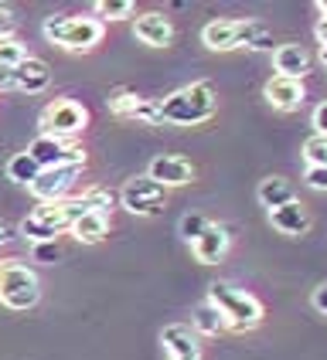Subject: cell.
<instances>
[{"mask_svg":"<svg viewBox=\"0 0 327 360\" xmlns=\"http://www.w3.org/2000/svg\"><path fill=\"white\" fill-rule=\"evenodd\" d=\"M92 207L85 194L79 198H65V200H55V204H41L35 207L27 218L20 221V235L35 245H44V241H55L61 231H72V224L79 218H85Z\"/></svg>","mask_w":327,"mask_h":360,"instance_id":"obj_1","label":"cell"},{"mask_svg":"<svg viewBox=\"0 0 327 360\" xmlns=\"http://www.w3.org/2000/svg\"><path fill=\"white\" fill-rule=\"evenodd\" d=\"M202 41L211 51H232V48L273 51V34L259 20H211L202 27Z\"/></svg>","mask_w":327,"mask_h":360,"instance_id":"obj_2","label":"cell"},{"mask_svg":"<svg viewBox=\"0 0 327 360\" xmlns=\"http://www.w3.org/2000/svg\"><path fill=\"white\" fill-rule=\"evenodd\" d=\"M215 89L208 82H191L178 92H171L161 99V122H174V126H198L215 116Z\"/></svg>","mask_w":327,"mask_h":360,"instance_id":"obj_3","label":"cell"},{"mask_svg":"<svg viewBox=\"0 0 327 360\" xmlns=\"http://www.w3.org/2000/svg\"><path fill=\"white\" fill-rule=\"evenodd\" d=\"M106 27L99 18H82V14H65V18L44 20V38L58 44L65 51H92L102 41Z\"/></svg>","mask_w":327,"mask_h":360,"instance_id":"obj_4","label":"cell"},{"mask_svg":"<svg viewBox=\"0 0 327 360\" xmlns=\"http://www.w3.org/2000/svg\"><path fill=\"white\" fill-rule=\"evenodd\" d=\"M41 300V282L38 272L31 265H24L20 259L0 262V302L14 313H24L31 306H38Z\"/></svg>","mask_w":327,"mask_h":360,"instance_id":"obj_5","label":"cell"},{"mask_svg":"<svg viewBox=\"0 0 327 360\" xmlns=\"http://www.w3.org/2000/svg\"><path fill=\"white\" fill-rule=\"evenodd\" d=\"M208 300L218 306L228 330H252V326L263 323V302L242 292V289H235V285H228V282H211Z\"/></svg>","mask_w":327,"mask_h":360,"instance_id":"obj_6","label":"cell"},{"mask_svg":"<svg viewBox=\"0 0 327 360\" xmlns=\"http://www.w3.org/2000/svg\"><path fill=\"white\" fill-rule=\"evenodd\" d=\"M120 200L130 214L154 218V214H161L164 207H167V187H161L157 180H150L143 174V177L126 180V187L120 191Z\"/></svg>","mask_w":327,"mask_h":360,"instance_id":"obj_7","label":"cell"},{"mask_svg":"<svg viewBox=\"0 0 327 360\" xmlns=\"http://www.w3.org/2000/svg\"><path fill=\"white\" fill-rule=\"evenodd\" d=\"M41 126H44L48 136L72 140V136H79L82 129L89 126V109L75 99H55L41 112Z\"/></svg>","mask_w":327,"mask_h":360,"instance_id":"obj_8","label":"cell"},{"mask_svg":"<svg viewBox=\"0 0 327 360\" xmlns=\"http://www.w3.org/2000/svg\"><path fill=\"white\" fill-rule=\"evenodd\" d=\"M27 153L41 163V170H51V167H72V163H82V167H85V150H82V146H72L68 140L48 136V133H41L38 140L27 146Z\"/></svg>","mask_w":327,"mask_h":360,"instance_id":"obj_9","label":"cell"},{"mask_svg":"<svg viewBox=\"0 0 327 360\" xmlns=\"http://www.w3.org/2000/svg\"><path fill=\"white\" fill-rule=\"evenodd\" d=\"M82 177V163H72V167H51V170H41V177L27 187L41 204H55V200H65L68 191L75 187V180Z\"/></svg>","mask_w":327,"mask_h":360,"instance_id":"obj_10","label":"cell"},{"mask_svg":"<svg viewBox=\"0 0 327 360\" xmlns=\"http://www.w3.org/2000/svg\"><path fill=\"white\" fill-rule=\"evenodd\" d=\"M109 112L113 116H120V120H140V122H150V126H157L161 122V102L154 99H143L137 92H130V89H116V92H109Z\"/></svg>","mask_w":327,"mask_h":360,"instance_id":"obj_11","label":"cell"},{"mask_svg":"<svg viewBox=\"0 0 327 360\" xmlns=\"http://www.w3.org/2000/svg\"><path fill=\"white\" fill-rule=\"evenodd\" d=\"M161 343L171 360H202V343L198 333L187 323H171L161 330Z\"/></svg>","mask_w":327,"mask_h":360,"instance_id":"obj_12","label":"cell"},{"mask_svg":"<svg viewBox=\"0 0 327 360\" xmlns=\"http://www.w3.org/2000/svg\"><path fill=\"white\" fill-rule=\"evenodd\" d=\"M133 34L147 48H167L171 38H174V27H171V20L164 18L161 11H147V14L133 18Z\"/></svg>","mask_w":327,"mask_h":360,"instance_id":"obj_13","label":"cell"},{"mask_svg":"<svg viewBox=\"0 0 327 360\" xmlns=\"http://www.w3.org/2000/svg\"><path fill=\"white\" fill-rule=\"evenodd\" d=\"M266 102L273 105V109H280V112H293V109H300V102H304V82L300 79H286V75H273V79L266 82L263 89Z\"/></svg>","mask_w":327,"mask_h":360,"instance_id":"obj_14","label":"cell"},{"mask_svg":"<svg viewBox=\"0 0 327 360\" xmlns=\"http://www.w3.org/2000/svg\"><path fill=\"white\" fill-rule=\"evenodd\" d=\"M147 177L157 180L161 187H184V184H191L195 177V167L184 160V157H154L150 167H147Z\"/></svg>","mask_w":327,"mask_h":360,"instance_id":"obj_15","label":"cell"},{"mask_svg":"<svg viewBox=\"0 0 327 360\" xmlns=\"http://www.w3.org/2000/svg\"><path fill=\"white\" fill-rule=\"evenodd\" d=\"M48 85H51V68H48V61L27 55V58L14 68V89L27 92V96H38V92H44Z\"/></svg>","mask_w":327,"mask_h":360,"instance_id":"obj_16","label":"cell"},{"mask_svg":"<svg viewBox=\"0 0 327 360\" xmlns=\"http://www.w3.org/2000/svg\"><path fill=\"white\" fill-rule=\"evenodd\" d=\"M273 65H276V75L304 82V75L310 72V55H307L304 44H280L273 51Z\"/></svg>","mask_w":327,"mask_h":360,"instance_id":"obj_17","label":"cell"},{"mask_svg":"<svg viewBox=\"0 0 327 360\" xmlns=\"http://www.w3.org/2000/svg\"><path fill=\"white\" fill-rule=\"evenodd\" d=\"M191 252H195V259L198 262L215 265V262L228 252V231H225L222 224H208V228L202 231V238L191 241Z\"/></svg>","mask_w":327,"mask_h":360,"instance_id":"obj_18","label":"cell"},{"mask_svg":"<svg viewBox=\"0 0 327 360\" xmlns=\"http://www.w3.org/2000/svg\"><path fill=\"white\" fill-rule=\"evenodd\" d=\"M269 221H273V228L280 235H304L307 228H310V214H307V207L300 200H290L283 207L269 211Z\"/></svg>","mask_w":327,"mask_h":360,"instance_id":"obj_19","label":"cell"},{"mask_svg":"<svg viewBox=\"0 0 327 360\" xmlns=\"http://www.w3.org/2000/svg\"><path fill=\"white\" fill-rule=\"evenodd\" d=\"M191 330L195 333H202V337H218V333H225L228 330V323H225V316L218 313V306L211 300H204L195 306V313H191Z\"/></svg>","mask_w":327,"mask_h":360,"instance_id":"obj_20","label":"cell"},{"mask_svg":"<svg viewBox=\"0 0 327 360\" xmlns=\"http://www.w3.org/2000/svg\"><path fill=\"white\" fill-rule=\"evenodd\" d=\"M256 198H259V204L263 207H269V211H276V207H283V204H290L293 198V184L286 177H266L259 180V187H256Z\"/></svg>","mask_w":327,"mask_h":360,"instance_id":"obj_21","label":"cell"},{"mask_svg":"<svg viewBox=\"0 0 327 360\" xmlns=\"http://www.w3.org/2000/svg\"><path fill=\"white\" fill-rule=\"evenodd\" d=\"M72 235H75V241H82V245H99V241L109 235V214L89 211L85 218H79L72 224Z\"/></svg>","mask_w":327,"mask_h":360,"instance_id":"obj_22","label":"cell"},{"mask_svg":"<svg viewBox=\"0 0 327 360\" xmlns=\"http://www.w3.org/2000/svg\"><path fill=\"white\" fill-rule=\"evenodd\" d=\"M41 177V163L24 150V153H14L11 160H7V180H14L20 187H31L35 180Z\"/></svg>","mask_w":327,"mask_h":360,"instance_id":"obj_23","label":"cell"},{"mask_svg":"<svg viewBox=\"0 0 327 360\" xmlns=\"http://www.w3.org/2000/svg\"><path fill=\"white\" fill-rule=\"evenodd\" d=\"M92 11L99 20H126L137 14V4L133 0H96Z\"/></svg>","mask_w":327,"mask_h":360,"instance_id":"obj_24","label":"cell"},{"mask_svg":"<svg viewBox=\"0 0 327 360\" xmlns=\"http://www.w3.org/2000/svg\"><path fill=\"white\" fill-rule=\"evenodd\" d=\"M304 160L307 167H327V136H310L304 143Z\"/></svg>","mask_w":327,"mask_h":360,"instance_id":"obj_25","label":"cell"},{"mask_svg":"<svg viewBox=\"0 0 327 360\" xmlns=\"http://www.w3.org/2000/svg\"><path fill=\"white\" fill-rule=\"evenodd\" d=\"M24 58H27V48H24L18 38H0V65L18 68Z\"/></svg>","mask_w":327,"mask_h":360,"instance_id":"obj_26","label":"cell"},{"mask_svg":"<svg viewBox=\"0 0 327 360\" xmlns=\"http://www.w3.org/2000/svg\"><path fill=\"white\" fill-rule=\"evenodd\" d=\"M178 228H181V238L187 241V245H191V241H198V238H202V231L208 228V221H204L202 214H184Z\"/></svg>","mask_w":327,"mask_h":360,"instance_id":"obj_27","label":"cell"},{"mask_svg":"<svg viewBox=\"0 0 327 360\" xmlns=\"http://www.w3.org/2000/svg\"><path fill=\"white\" fill-rule=\"evenodd\" d=\"M85 200H89L92 211H102V214H109L113 204H116V198H113L109 191H102V187H89V191H85Z\"/></svg>","mask_w":327,"mask_h":360,"instance_id":"obj_28","label":"cell"},{"mask_svg":"<svg viewBox=\"0 0 327 360\" xmlns=\"http://www.w3.org/2000/svg\"><path fill=\"white\" fill-rule=\"evenodd\" d=\"M307 187H314V191H327V167H307Z\"/></svg>","mask_w":327,"mask_h":360,"instance_id":"obj_29","label":"cell"},{"mask_svg":"<svg viewBox=\"0 0 327 360\" xmlns=\"http://www.w3.org/2000/svg\"><path fill=\"white\" fill-rule=\"evenodd\" d=\"M14 27H18V20L11 14V7L0 4V38H14Z\"/></svg>","mask_w":327,"mask_h":360,"instance_id":"obj_30","label":"cell"},{"mask_svg":"<svg viewBox=\"0 0 327 360\" xmlns=\"http://www.w3.org/2000/svg\"><path fill=\"white\" fill-rule=\"evenodd\" d=\"M314 129H317V136H327V102L314 109Z\"/></svg>","mask_w":327,"mask_h":360,"instance_id":"obj_31","label":"cell"},{"mask_svg":"<svg viewBox=\"0 0 327 360\" xmlns=\"http://www.w3.org/2000/svg\"><path fill=\"white\" fill-rule=\"evenodd\" d=\"M310 302H314V309H317V313H327V282H324V285H317V289H314V296H310Z\"/></svg>","mask_w":327,"mask_h":360,"instance_id":"obj_32","label":"cell"},{"mask_svg":"<svg viewBox=\"0 0 327 360\" xmlns=\"http://www.w3.org/2000/svg\"><path fill=\"white\" fill-rule=\"evenodd\" d=\"M55 255H58V245L55 241H44V245L35 248V259H55Z\"/></svg>","mask_w":327,"mask_h":360,"instance_id":"obj_33","label":"cell"},{"mask_svg":"<svg viewBox=\"0 0 327 360\" xmlns=\"http://www.w3.org/2000/svg\"><path fill=\"white\" fill-rule=\"evenodd\" d=\"M14 89V68L11 65H0V92Z\"/></svg>","mask_w":327,"mask_h":360,"instance_id":"obj_34","label":"cell"},{"mask_svg":"<svg viewBox=\"0 0 327 360\" xmlns=\"http://www.w3.org/2000/svg\"><path fill=\"white\" fill-rule=\"evenodd\" d=\"M7 241H11V224L0 218V245H7Z\"/></svg>","mask_w":327,"mask_h":360,"instance_id":"obj_35","label":"cell"},{"mask_svg":"<svg viewBox=\"0 0 327 360\" xmlns=\"http://www.w3.org/2000/svg\"><path fill=\"white\" fill-rule=\"evenodd\" d=\"M317 11H321V18H327V0H321V4H317Z\"/></svg>","mask_w":327,"mask_h":360,"instance_id":"obj_36","label":"cell"},{"mask_svg":"<svg viewBox=\"0 0 327 360\" xmlns=\"http://www.w3.org/2000/svg\"><path fill=\"white\" fill-rule=\"evenodd\" d=\"M321 61H324V65H327V48H321Z\"/></svg>","mask_w":327,"mask_h":360,"instance_id":"obj_37","label":"cell"}]
</instances>
